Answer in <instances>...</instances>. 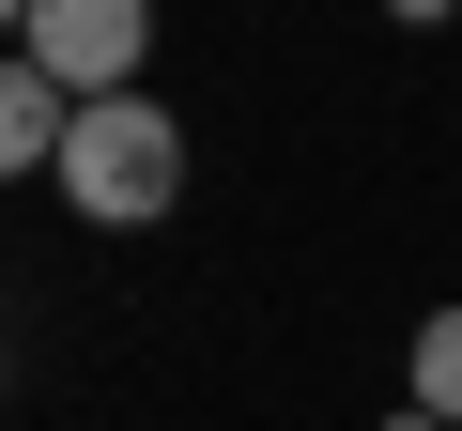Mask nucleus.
<instances>
[{
	"label": "nucleus",
	"instance_id": "f257e3e1",
	"mask_svg": "<svg viewBox=\"0 0 462 431\" xmlns=\"http://www.w3.org/2000/svg\"><path fill=\"white\" fill-rule=\"evenodd\" d=\"M62 200H78V216H108V232L170 216V200H185V124H170L154 93H93V108H78V139H62Z\"/></svg>",
	"mask_w": 462,
	"mask_h": 431
},
{
	"label": "nucleus",
	"instance_id": "f03ea898",
	"mask_svg": "<svg viewBox=\"0 0 462 431\" xmlns=\"http://www.w3.org/2000/svg\"><path fill=\"white\" fill-rule=\"evenodd\" d=\"M139 32H154V0H32V16H16V62H47V78L93 108V93L139 78Z\"/></svg>",
	"mask_w": 462,
	"mask_h": 431
},
{
	"label": "nucleus",
	"instance_id": "7ed1b4c3",
	"mask_svg": "<svg viewBox=\"0 0 462 431\" xmlns=\"http://www.w3.org/2000/svg\"><path fill=\"white\" fill-rule=\"evenodd\" d=\"M62 139H78V93L47 62H16V78H0V154H16V170H62Z\"/></svg>",
	"mask_w": 462,
	"mask_h": 431
},
{
	"label": "nucleus",
	"instance_id": "20e7f679",
	"mask_svg": "<svg viewBox=\"0 0 462 431\" xmlns=\"http://www.w3.org/2000/svg\"><path fill=\"white\" fill-rule=\"evenodd\" d=\"M416 416H447V431H462V308H431V324H416Z\"/></svg>",
	"mask_w": 462,
	"mask_h": 431
},
{
	"label": "nucleus",
	"instance_id": "39448f33",
	"mask_svg": "<svg viewBox=\"0 0 462 431\" xmlns=\"http://www.w3.org/2000/svg\"><path fill=\"white\" fill-rule=\"evenodd\" d=\"M385 16H447V0H385Z\"/></svg>",
	"mask_w": 462,
	"mask_h": 431
}]
</instances>
